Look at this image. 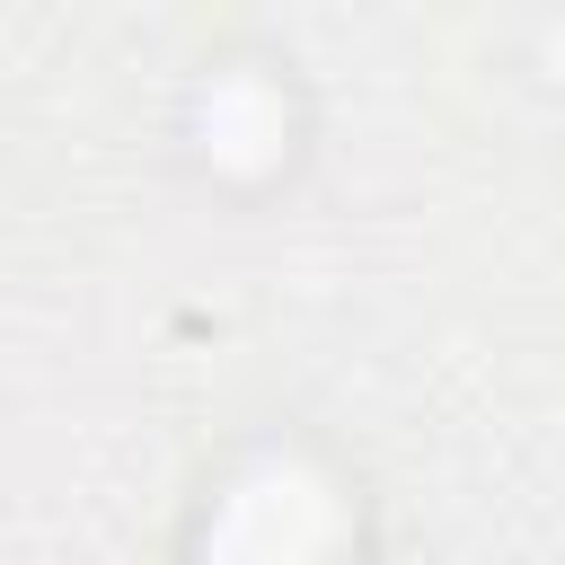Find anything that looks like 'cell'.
<instances>
[{
  "label": "cell",
  "mask_w": 565,
  "mask_h": 565,
  "mask_svg": "<svg viewBox=\"0 0 565 565\" xmlns=\"http://www.w3.org/2000/svg\"><path fill=\"white\" fill-rule=\"evenodd\" d=\"M335 556H344V512L300 468L247 477L221 503V530L203 547V565H335Z\"/></svg>",
  "instance_id": "cell-1"
}]
</instances>
